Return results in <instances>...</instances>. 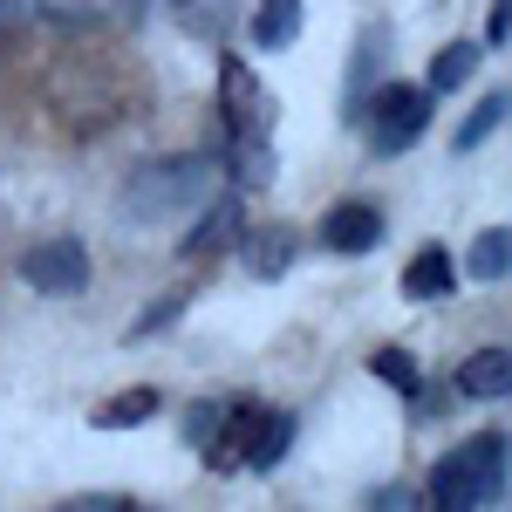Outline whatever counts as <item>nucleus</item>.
I'll return each instance as SVG.
<instances>
[{
	"label": "nucleus",
	"instance_id": "1",
	"mask_svg": "<svg viewBox=\"0 0 512 512\" xmlns=\"http://www.w3.org/2000/svg\"><path fill=\"white\" fill-rule=\"evenodd\" d=\"M212 185H219V158L137 164V171L123 178V219H130V226H164V219L205 212V205H212Z\"/></svg>",
	"mask_w": 512,
	"mask_h": 512
},
{
	"label": "nucleus",
	"instance_id": "2",
	"mask_svg": "<svg viewBox=\"0 0 512 512\" xmlns=\"http://www.w3.org/2000/svg\"><path fill=\"white\" fill-rule=\"evenodd\" d=\"M431 110H437V103L417 89V82H383V89H376V110H369V151H376V158L410 151V144L424 137Z\"/></svg>",
	"mask_w": 512,
	"mask_h": 512
},
{
	"label": "nucleus",
	"instance_id": "3",
	"mask_svg": "<svg viewBox=\"0 0 512 512\" xmlns=\"http://www.w3.org/2000/svg\"><path fill=\"white\" fill-rule=\"evenodd\" d=\"M21 280H28L35 294H48V301L82 294V287H89V253H82V239H48V246H35V253L21 260Z\"/></svg>",
	"mask_w": 512,
	"mask_h": 512
},
{
	"label": "nucleus",
	"instance_id": "4",
	"mask_svg": "<svg viewBox=\"0 0 512 512\" xmlns=\"http://www.w3.org/2000/svg\"><path fill=\"white\" fill-rule=\"evenodd\" d=\"M219 110H226V137H267V96H260V82L246 62L226 55V69H219Z\"/></svg>",
	"mask_w": 512,
	"mask_h": 512
},
{
	"label": "nucleus",
	"instance_id": "5",
	"mask_svg": "<svg viewBox=\"0 0 512 512\" xmlns=\"http://www.w3.org/2000/svg\"><path fill=\"white\" fill-rule=\"evenodd\" d=\"M260 417H267L260 403H233V410H219V424H212V437H205V458H212V472H239V465H246Z\"/></svg>",
	"mask_w": 512,
	"mask_h": 512
},
{
	"label": "nucleus",
	"instance_id": "6",
	"mask_svg": "<svg viewBox=\"0 0 512 512\" xmlns=\"http://www.w3.org/2000/svg\"><path fill=\"white\" fill-rule=\"evenodd\" d=\"M383 239V212L369 205V198H342L328 219H321V246L328 253H369Z\"/></svg>",
	"mask_w": 512,
	"mask_h": 512
},
{
	"label": "nucleus",
	"instance_id": "7",
	"mask_svg": "<svg viewBox=\"0 0 512 512\" xmlns=\"http://www.w3.org/2000/svg\"><path fill=\"white\" fill-rule=\"evenodd\" d=\"M239 219H246V205H239L233 192H226V198H212V205H205V219H198L192 233L178 239V260H205V253L233 246V239H239Z\"/></svg>",
	"mask_w": 512,
	"mask_h": 512
},
{
	"label": "nucleus",
	"instance_id": "8",
	"mask_svg": "<svg viewBox=\"0 0 512 512\" xmlns=\"http://www.w3.org/2000/svg\"><path fill=\"white\" fill-rule=\"evenodd\" d=\"M512 390V355L492 342V349H478L465 369H458V396H478V403H499Z\"/></svg>",
	"mask_w": 512,
	"mask_h": 512
},
{
	"label": "nucleus",
	"instance_id": "9",
	"mask_svg": "<svg viewBox=\"0 0 512 512\" xmlns=\"http://www.w3.org/2000/svg\"><path fill=\"white\" fill-rule=\"evenodd\" d=\"M451 287H458V267H451L444 246H424V253L403 267V301H444Z\"/></svg>",
	"mask_w": 512,
	"mask_h": 512
},
{
	"label": "nucleus",
	"instance_id": "10",
	"mask_svg": "<svg viewBox=\"0 0 512 512\" xmlns=\"http://www.w3.org/2000/svg\"><path fill=\"white\" fill-rule=\"evenodd\" d=\"M226 171L239 178V192H260L274 178V144L267 137H226Z\"/></svg>",
	"mask_w": 512,
	"mask_h": 512
},
{
	"label": "nucleus",
	"instance_id": "11",
	"mask_svg": "<svg viewBox=\"0 0 512 512\" xmlns=\"http://www.w3.org/2000/svg\"><path fill=\"white\" fill-rule=\"evenodd\" d=\"M253 41H260V48H294V41H301V0H260V7H253Z\"/></svg>",
	"mask_w": 512,
	"mask_h": 512
},
{
	"label": "nucleus",
	"instance_id": "12",
	"mask_svg": "<svg viewBox=\"0 0 512 512\" xmlns=\"http://www.w3.org/2000/svg\"><path fill=\"white\" fill-rule=\"evenodd\" d=\"M287 444H294V417L287 410H267L260 431H253V451H246V472H274L280 458H287Z\"/></svg>",
	"mask_w": 512,
	"mask_h": 512
},
{
	"label": "nucleus",
	"instance_id": "13",
	"mask_svg": "<svg viewBox=\"0 0 512 512\" xmlns=\"http://www.w3.org/2000/svg\"><path fill=\"white\" fill-rule=\"evenodd\" d=\"M158 410H164L158 390H123V396H110V403H96V424H103V431H130V424H151Z\"/></svg>",
	"mask_w": 512,
	"mask_h": 512
},
{
	"label": "nucleus",
	"instance_id": "14",
	"mask_svg": "<svg viewBox=\"0 0 512 512\" xmlns=\"http://www.w3.org/2000/svg\"><path fill=\"white\" fill-rule=\"evenodd\" d=\"M506 267H512V233H506V226H485V233L472 239L465 274H472V280H506Z\"/></svg>",
	"mask_w": 512,
	"mask_h": 512
},
{
	"label": "nucleus",
	"instance_id": "15",
	"mask_svg": "<svg viewBox=\"0 0 512 512\" xmlns=\"http://www.w3.org/2000/svg\"><path fill=\"white\" fill-rule=\"evenodd\" d=\"M472 69H478V41H451V48H444V55L431 62V82H424V96H431V103H437V96H451V89L472 76Z\"/></svg>",
	"mask_w": 512,
	"mask_h": 512
},
{
	"label": "nucleus",
	"instance_id": "16",
	"mask_svg": "<svg viewBox=\"0 0 512 512\" xmlns=\"http://www.w3.org/2000/svg\"><path fill=\"white\" fill-rule=\"evenodd\" d=\"M287 253H294V233H287V226H267V233L246 239V267H253L260 280L287 274Z\"/></svg>",
	"mask_w": 512,
	"mask_h": 512
},
{
	"label": "nucleus",
	"instance_id": "17",
	"mask_svg": "<svg viewBox=\"0 0 512 512\" xmlns=\"http://www.w3.org/2000/svg\"><path fill=\"white\" fill-rule=\"evenodd\" d=\"M499 123H506V89H485V103H478L472 117L458 123V137H451V151H478V144H485V137H492Z\"/></svg>",
	"mask_w": 512,
	"mask_h": 512
},
{
	"label": "nucleus",
	"instance_id": "18",
	"mask_svg": "<svg viewBox=\"0 0 512 512\" xmlns=\"http://www.w3.org/2000/svg\"><path fill=\"white\" fill-rule=\"evenodd\" d=\"M369 369H376V376H383L396 396H424V383H417V362H410V349H396V342L369 355Z\"/></svg>",
	"mask_w": 512,
	"mask_h": 512
},
{
	"label": "nucleus",
	"instance_id": "19",
	"mask_svg": "<svg viewBox=\"0 0 512 512\" xmlns=\"http://www.w3.org/2000/svg\"><path fill=\"white\" fill-rule=\"evenodd\" d=\"M178 315H185V294H164V301H151V308H144V321H130V342H151V335H164Z\"/></svg>",
	"mask_w": 512,
	"mask_h": 512
},
{
	"label": "nucleus",
	"instance_id": "20",
	"mask_svg": "<svg viewBox=\"0 0 512 512\" xmlns=\"http://www.w3.org/2000/svg\"><path fill=\"white\" fill-rule=\"evenodd\" d=\"M48 512H130V499H117V492H82V499H62V506Z\"/></svg>",
	"mask_w": 512,
	"mask_h": 512
},
{
	"label": "nucleus",
	"instance_id": "21",
	"mask_svg": "<svg viewBox=\"0 0 512 512\" xmlns=\"http://www.w3.org/2000/svg\"><path fill=\"white\" fill-rule=\"evenodd\" d=\"M506 28H512V0H492V21H485V41L478 48H506Z\"/></svg>",
	"mask_w": 512,
	"mask_h": 512
},
{
	"label": "nucleus",
	"instance_id": "22",
	"mask_svg": "<svg viewBox=\"0 0 512 512\" xmlns=\"http://www.w3.org/2000/svg\"><path fill=\"white\" fill-rule=\"evenodd\" d=\"M212 424H219V410H212V403H198L192 424H185V437H192V444H205V437H212Z\"/></svg>",
	"mask_w": 512,
	"mask_h": 512
},
{
	"label": "nucleus",
	"instance_id": "23",
	"mask_svg": "<svg viewBox=\"0 0 512 512\" xmlns=\"http://www.w3.org/2000/svg\"><path fill=\"white\" fill-rule=\"evenodd\" d=\"M396 506H403V492H396V485H390V492H369V512H396Z\"/></svg>",
	"mask_w": 512,
	"mask_h": 512
},
{
	"label": "nucleus",
	"instance_id": "24",
	"mask_svg": "<svg viewBox=\"0 0 512 512\" xmlns=\"http://www.w3.org/2000/svg\"><path fill=\"white\" fill-rule=\"evenodd\" d=\"M14 7H21V0H0V14H14Z\"/></svg>",
	"mask_w": 512,
	"mask_h": 512
}]
</instances>
